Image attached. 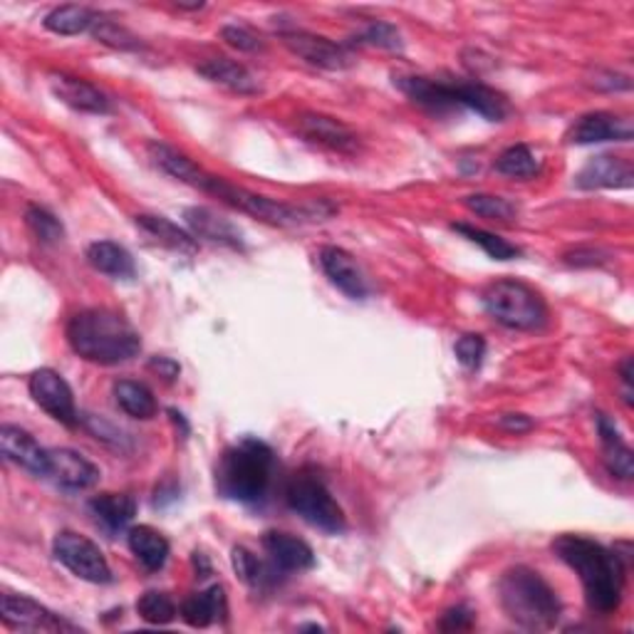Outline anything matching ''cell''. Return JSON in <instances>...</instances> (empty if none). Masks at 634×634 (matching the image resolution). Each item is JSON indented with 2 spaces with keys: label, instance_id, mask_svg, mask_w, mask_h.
<instances>
[{
  "label": "cell",
  "instance_id": "6da1fadb",
  "mask_svg": "<svg viewBox=\"0 0 634 634\" xmlns=\"http://www.w3.org/2000/svg\"><path fill=\"white\" fill-rule=\"evenodd\" d=\"M149 156L152 162L162 169L164 174L174 176L176 181H181L186 186H193L203 193L216 196L219 201L228 203L231 209H236L240 213H248L258 221H266L270 226H281V228H295L305 226V223L325 221L334 213V207L328 201H313V203H285L268 199V196H258L254 191L244 189V186H236L226 179H221L216 174L203 172L199 164L181 154L179 149H174L164 142H152L149 144Z\"/></svg>",
  "mask_w": 634,
  "mask_h": 634
},
{
  "label": "cell",
  "instance_id": "60d3db41",
  "mask_svg": "<svg viewBox=\"0 0 634 634\" xmlns=\"http://www.w3.org/2000/svg\"><path fill=\"white\" fill-rule=\"evenodd\" d=\"M80 422L85 424L92 434H95V439L105 442V444H109V446H115V449H122V442H125L122 432H117V428L111 426V424H107L105 419H102V416L82 414V416H80Z\"/></svg>",
  "mask_w": 634,
  "mask_h": 634
},
{
  "label": "cell",
  "instance_id": "e575fe53",
  "mask_svg": "<svg viewBox=\"0 0 634 634\" xmlns=\"http://www.w3.org/2000/svg\"><path fill=\"white\" fill-rule=\"evenodd\" d=\"M137 612L149 624H169L176 620L179 608H176V602L166 592L149 590L137 600Z\"/></svg>",
  "mask_w": 634,
  "mask_h": 634
},
{
  "label": "cell",
  "instance_id": "f35d334b",
  "mask_svg": "<svg viewBox=\"0 0 634 634\" xmlns=\"http://www.w3.org/2000/svg\"><path fill=\"white\" fill-rule=\"evenodd\" d=\"M456 360L461 362L466 369H479L483 357H486V340L481 334H461L456 340Z\"/></svg>",
  "mask_w": 634,
  "mask_h": 634
},
{
  "label": "cell",
  "instance_id": "603a6c76",
  "mask_svg": "<svg viewBox=\"0 0 634 634\" xmlns=\"http://www.w3.org/2000/svg\"><path fill=\"white\" fill-rule=\"evenodd\" d=\"M595 424H598V434H600L602 451H604V466H608V471L622 481H630L634 476V456H632L630 444L624 442V436L620 434L618 424H614L608 414L595 416Z\"/></svg>",
  "mask_w": 634,
  "mask_h": 634
},
{
  "label": "cell",
  "instance_id": "9c48e42d",
  "mask_svg": "<svg viewBox=\"0 0 634 634\" xmlns=\"http://www.w3.org/2000/svg\"><path fill=\"white\" fill-rule=\"evenodd\" d=\"M52 553L58 557V563L68 567L80 580L92 585L111 583V567L105 553L87 536L74 533V530H60L52 540Z\"/></svg>",
  "mask_w": 634,
  "mask_h": 634
},
{
  "label": "cell",
  "instance_id": "d6986e66",
  "mask_svg": "<svg viewBox=\"0 0 634 634\" xmlns=\"http://www.w3.org/2000/svg\"><path fill=\"white\" fill-rule=\"evenodd\" d=\"M263 550L278 573H305L315 567L313 548L303 538L283 530H268L263 536Z\"/></svg>",
  "mask_w": 634,
  "mask_h": 634
},
{
  "label": "cell",
  "instance_id": "30bf717a",
  "mask_svg": "<svg viewBox=\"0 0 634 634\" xmlns=\"http://www.w3.org/2000/svg\"><path fill=\"white\" fill-rule=\"evenodd\" d=\"M27 391H31L33 402L43 409L45 414H50L55 422L64 426H78L80 412L74 407V395L60 372L50 367L35 369L31 379H27Z\"/></svg>",
  "mask_w": 634,
  "mask_h": 634
},
{
  "label": "cell",
  "instance_id": "ffe728a7",
  "mask_svg": "<svg viewBox=\"0 0 634 634\" xmlns=\"http://www.w3.org/2000/svg\"><path fill=\"white\" fill-rule=\"evenodd\" d=\"M184 221L189 231L193 233V238L209 240V244H219L233 250H244L246 240L244 233H240L228 219L219 216L216 211H211L207 207H191L184 211Z\"/></svg>",
  "mask_w": 634,
  "mask_h": 634
},
{
  "label": "cell",
  "instance_id": "83f0119b",
  "mask_svg": "<svg viewBox=\"0 0 634 634\" xmlns=\"http://www.w3.org/2000/svg\"><path fill=\"white\" fill-rule=\"evenodd\" d=\"M90 510L109 533H119V530L129 528L137 516V501L127 493H99L90 501Z\"/></svg>",
  "mask_w": 634,
  "mask_h": 634
},
{
  "label": "cell",
  "instance_id": "d4e9b609",
  "mask_svg": "<svg viewBox=\"0 0 634 634\" xmlns=\"http://www.w3.org/2000/svg\"><path fill=\"white\" fill-rule=\"evenodd\" d=\"M127 545L132 550V555L139 561V565L149 573L162 571L169 561L172 545L156 528L152 526H134L127 530Z\"/></svg>",
  "mask_w": 634,
  "mask_h": 634
},
{
  "label": "cell",
  "instance_id": "d6a6232c",
  "mask_svg": "<svg viewBox=\"0 0 634 634\" xmlns=\"http://www.w3.org/2000/svg\"><path fill=\"white\" fill-rule=\"evenodd\" d=\"M451 228L456 233H461V236L469 240V244L479 246L483 254H486L493 260H513V258L520 256L518 246L508 244L506 238H501V236H496V233H491V231L476 228V226H471V223H454Z\"/></svg>",
  "mask_w": 634,
  "mask_h": 634
},
{
  "label": "cell",
  "instance_id": "836d02e7",
  "mask_svg": "<svg viewBox=\"0 0 634 634\" xmlns=\"http://www.w3.org/2000/svg\"><path fill=\"white\" fill-rule=\"evenodd\" d=\"M25 223H27V228L33 231V236L45 246H58L60 240L64 238L62 221L45 207H35V203L33 207H27L25 209Z\"/></svg>",
  "mask_w": 634,
  "mask_h": 634
},
{
  "label": "cell",
  "instance_id": "7c38bea8",
  "mask_svg": "<svg viewBox=\"0 0 634 634\" xmlns=\"http://www.w3.org/2000/svg\"><path fill=\"white\" fill-rule=\"evenodd\" d=\"M0 618L13 630L23 632H78V624L68 622L60 614L45 608L27 595L3 592L0 598Z\"/></svg>",
  "mask_w": 634,
  "mask_h": 634
},
{
  "label": "cell",
  "instance_id": "74e56055",
  "mask_svg": "<svg viewBox=\"0 0 634 634\" xmlns=\"http://www.w3.org/2000/svg\"><path fill=\"white\" fill-rule=\"evenodd\" d=\"M92 35L97 37V43L109 45V48L115 50L142 48V43H139V37L132 31H127L125 25H119L115 21H107V17H97L95 25H92Z\"/></svg>",
  "mask_w": 634,
  "mask_h": 634
},
{
  "label": "cell",
  "instance_id": "7402d4cb",
  "mask_svg": "<svg viewBox=\"0 0 634 634\" xmlns=\"http://www.w3.org/2000/svg\"><path fill=\"white\" fill-rule=\"evenodd\" d=\"M179 614L189 627H209L228 614L226 590H223V585H211L207 590L191 595L181 602Z\"/></svg>",
  "mask_w": 634,
  "mask_h": 634
},
{
  "label": "cell",
  "instance_id": "484cf974",
  "mask_svg": "<svg viewBox=\"0 0 634 634\" xmlns=\"http://www.w3.org/2000/svg\"><path fill=\"white\" fill-rule=\"evenodd\" d=\"M87 263L97 270V273H105L109 278H117V281H129L134 278V258L125 246L115 244V240H95V244L87 246Z\"/></svg>",
  "mask_w": 634,
  "mask_h": 634
},
{
  "label": "cell",
  "instance_id": "5b68a950",
  "mask_svg": "<svg viewBox=\"0 0 634 634\" xmlns=\"http://www.w3.org/2000/svg\"><path fill=\"white\" fill-rule=\"evenodd\" d=\"M275 454L266 442L246 436L223 451L216 466V489L223 498L260 506L273 489Z\"/></svg>",
  "mask_w": 634,
  "mask_h": 634
},
{
  "label": "cell",
  "instance_id": "4316f807",
  "mask_svg": "<svg viewBox=\"0 0 634 634\" xmlns=\"http://www.w3.org/2000/svg\"><path fill=\"white\" fill-rule=\"evenodd\" d=\"M137 226L144 233H149L156 244H162L164 248L176 250V254L184 256H193L199 250V240L193 238L191 231H186L181 226H176L174 221L164 219V216H152V213H142L137 216Z\"/></svg>",
  "mask_w": 634,
  "mask_h": 634
},
{
  "label": "cell",
  "instance_id": "52a82bcc",
  "mask_svg": "<svg viewBox=\"0 0 634 634\" xmlns=\"http://www.w3.org/2000/svg\"><path fill=\"white\" fill-rule=\"evenodd\" d=\"M481 301L486 313L503 328L540 330L548 322V305L543 295L536 287L513 281V278H503V281L486 285Z\"/></svg>",
  "mask_w": 634,
  "mask_h": 634
},
{
  "label": "cell",
  "instance_id": "44dd1931",
  "mask_svg": "<svg viewBox=\"0 0 634 634\" xmlns=\"http://www.w3.org/2000/svg\"><path fill=\"white\" fill-rule=\"evenodd\" d=\"M297 132H301L307 142L332 149V152H354V149H357V134L334 117L303 115L297 119Z\"/></svg>",
  "mask_w": 634,
  "mask_h": 634
},
{
  "label": "cell",
  "instance_id": "8d00e7d4",
  "mask_svg": "<svg viewBox=\"0 0 634 634\" xmlns=\"http://www.w3.org/2000/svg\"><path fill=\"white\" fill-rule=\"evenodd\" d=\"M354 43L360 45H369V48H381V50H391V52H402L404 50V40L402 33L397 31V25H391L387 21H375L369 23L365 31H362Z\"/></svg>",
  "mask_w": 634,
  "mask_h": 634
},
{
  "label": "cell",
  "instance_id": "ab89813d",
  "mask_svg": "<svg viewBox=\"0 0 634 634\" xmlns=\"http://www.w3.org/2000/svg\"><path fill=\"white\" fill-rule=\"evenodd\" d=\"M221 37L231 45V48H236L240 52H256L260 50V45H263L260 43V37L244 25H223Z\"/></svg>",
  "mask_w": 634,
  "mask_h": 634
},
{
  "label": "cell",
  "instance_id": "e0dca14e",
  "mask_svg": "<svg viewBox=\"0 0 634 634\" xmlns=\"http://www.w3.org/2000/svg\"><path fill=\"white\" fill-rule=\"evenodd\" d=\"M0 449H3V456L8 461L23 466L25 471H31L35 476H48L50 451L43 449V446L35 442V436L31 432H25V428L3 424V428H0Z\"/></svg>",
  "mask_w": 634,
  "mask_h": 634
},
{
  "label": "cell",
  "instance_id": "f1b7e54d",
  "mask_svg": "<svg viewBox=\"0 0 634 634\" xmlns=\"http://www.w3.org/2000/svg\"><path fill=\"white\" fill-rule=\"evenodd\" d=\"M111 391H115L117 407L122 409L127 416L142 419V422L156 416V412H158L156 397H154V391L144 385V381L117 379L115 387H111Z\"/></svg>",
  "mask_w": 634,
  "mask_h": 634
},
{
  "label": "cell",
  "instance_id": "cb8c5ba5",
  "mask_svg": "<svg viewBox=\"0 0 634 634\" xmlns=\"http://www.w3.org/2000/svg\"><path fill=\"white\" fill-rule=\"evenodd\" d=\"M201 78H207L213 85H221L231 92H236V95H258V80L250 74V70L246 64H240L236 60H228V58H213L201 62L199 68Z\"/></svg>",
  "mask_w": 634,
  "mask_h": 634
},
{
  "label": "cell",
  "instance_id": "bcb514c9",
  "mask_svg": "<svg viewBox=\"0 0 634 634\" xmlns=\"http://www.w3.org/2000/svg\"><path fill=\"white\" fill-rule=\"evenodd\" d=\"M620 375H622V385L627 387V399H630V395H632V357H627V360L622 362Z\"/></svg>",
  "mask_w": 634,
  "mask_h": 634
},
{
  "label": "cell",
  "instance_id": "7bdbcfd3",
  "mask_svg": "<svg viewBox=\"0 0 634 634\" xmlns=\"http://www.w3.org/2000/svg\"><path fill=\"white\" fill-rule=\"evenodd\" d=\"M608 260V254L600 248H575L571 254H565V263L575 266V268H585V266H600Z\"/></svg>",
  "mask_w": 634,
  "mask_h": 634
},
{
  "label": "cell",
  "instance_id": "8fae6325",
  "mask_svg": "<svg viewBox=\"0 0 634 634\" xmlns=\"http://www.w3.org/2000/svg\"><path fill=\"white\" fill-rule=\"evenodd\" d=\"M281 37H283L285 48L291 50L295 58L313 64V68L340 72L354 64V52L348 48V45L334 43L330 40V37H322L307 31H285Z\"/></svg>",
  "mask_w": 634,
  "mask_h": 634
},
{
  "label": "cell",
  "instance_id": "7dc6e473",
  "mask_svg": "<svg viewBox=\"0 0 634 634\" xmlns=\"http://www.w3.org/2000/svg\"><path fill=\"white\" fill-rule=\"evenodd\" d=\"M193 563H196V571L201 573V577L211 575V565L207 561V555H203V553H193Z\"/></svg>",
  "mask_w": 634,
  "mask_h": 634
},
{
  "label": "cell",
  "instance_id": "4dcf8cb0",
  "mask_svg": "<svg viewBox=\"0 0 634 634\" xmlns=\"http://www.w3.org/2000/svg\"><path fill=\"white\" fill-rule=\"evenodd\" d=\"M97 15L85 5H58L45 15L43 25L55 35H80L92 31Z\"/></svg>",
  "mask_w": 634,
  "mask_h": 634
},
{
  "label": "cell",
  "instance_id": "d590c367",
  "mask_svg": "<svg viewBox=\"0 0 634 634\" xmlns=\"http://www.w3.org/2000/svg\"><path fill=\"white\" fill-rule=\"evenodd\" d=\"M466 209L473 211L476 216L489 219V221H510L516 219V203H510L503 196H493V193H471L466 196Z\"/></svg>",
  "mask_w": 634,
  "mask_h": 634
},
{
  "label": "cell",
  "instance_id": "5bb4252c",
  "mask_svg": "<svg viewBox=\"0 0 634 634\" xmlns=\"http://www.w3.org/2000/svg\"><path fill=\"white\" fill-rule=\"evenodd\" d=\"M317 260H320L322 273L328 275V281L338 287L340 293H344L352 301H365L369 295V283L357 260H354L352 254H348L344 248L338 246H325L317 254Z\"/></svg>",
  "mask_w": 634,
  "mask_h": 634
},
{
  "label": "cell",
  "instance_id": "1f68e13d",
  "mask_svg": "<svg viewBox=\"0 0 634 634\" xmlns=\"http://www.w3.org/2000/svg\"><path fill=\"white\" fill-rule=\"evenodd\" d=\"M493 166H496V172L501 176H508V179H518V181L533 179V176H538L540 172L538 156L533 154V149L526 144H513L508 149H503Z\"/></svg>",
  "mask_w": 634,
  "mask_h": 634
},
{
  "label": "cell",
  "instance_id": "f6af8a7d",
  "mask_svg": "<svg viewBox=\"0 0 634 634\" xmlns=\"http://www.w3.org/2000/svg\"><path fill=\"white\" fill-rule=\"evenodd\" d=\"M149 367H152L154 372H158L164 379H176L179 377V362H174L172 357H152V362H149Z\"/></svg>",
  "mask_w": 634,
  "mask_h": 634
},
{
  "label": "cell",
  "instance_id": "277c9868",
  "mask_svg": "<svg viewBox=\"0 0 634 634\" xmlns=\"http://www.w3.org/2000/svg\"><path fill=\"white\" fill-rule=\"evenodd\" d=\"M395 85L414 102L434 115L451 109H471L489 122H503L508 117V99L483 82H442L422 74H399Z\"/></svg>",
  "mask_w": 634,
  "mask_h": 634
},
{
  "label": "cell",
  "instance_id": "9a60e30c",
  "mask_svg": "<svg viewBox=\"0 0 634 634\" xmlns=\"http://www.w3.org/2000/svg\"><path fill=\"white\" fill-rule=\"evenodd\" d=\"M632 184H634L632 162L614 154H600L590 158L575 176V186L583 191L630 189Z\"/></svg>",
  "mask_w": 634,
  "mask_h": 634
},
{
  "label": "cell",
  "instance_id": "f546056e",
  "mask_svg": "<svg viewBox=\"0 0 634 634\" xmlns=\"http://www.w3.org/2000/svg\"><path fill=\"white\" fill-rule=\"evenodd\" d=\"M231 565L240 577V583L254 587V590H263V587H268L275 580V573H278L273 563H270L268 567L256 553H250V550L244 545H236L231 550Z\"/></svg>",
  "mask_w": 634,
  "mask_h": 634
},
{
  "label": "cell",
  "instance_id": "4fadbf2b",
  "mask_svg": "<svg viewBox=\"0 0 634 634\" xmlns=\"http://www.w3.org/2000/svg\"><path fill=\"white\" fill-rule=\"evenodd\" d=\"M634 127L630 117L614 115V111H590L575 119L573 127L567 129L565 142L587 146L602 142H632Z\"/></svg>",
  "mask_w": 634,
  "mask_h": 634
},
{
  "label": "cell",
  "instance_id": "2e32d148",
  "mask_svg": "<svg viewBox=\"0 0 634 634\" xmlns=\"http://www.w3.org/2000/svg\"><path fill=\"white\" fill-rule=\"evenodd\" d=\"M50 87L62 105L72 107L74 111H85V115H109L111 99L99 87L82 78L72 74L55 72L50 74Z\"/></svg>",
  "mask_w": 634,
  "mask_h": 634
},
{
  "label": "cell",
  "instance_id": "ac0fdd59",
  "mask_svg": "<svg viewBox=\"0 0 634 634\" xmlns=\"http://www.w3.org/2000/svg\"><path fill=\"white\" fill-rule=\"evenodd\" d=\"M48 479L68 491H87L99 483V469L72 449H50Z\"/></svg>",
  "mask_w": 634,
  "mask_h": 634
},
{
  "label": "cell",
  "instance_id": "b9f144b4",
  "mask_svg": "<svg viewBox=\"0 0 634 634\" xmlns=\"http://www.w3.org/2000/svg\"><path fill=\"white\" fill-rule=\"evenodd\" d=\"M473 622H476V614L469 608L459 604V608H451L444 612L439 627L444 632H461V630H471Z\"/></svg>",
  "mask_w": 634,
  "mask_h": 634
},
{
  "label": "cell",
  "instance_id": "7a4b0ae2",
  "mask_svg": "<svg viewBox=\"0 0 634 634\" xmlns=\"http://www.w3.org/2000/svg\"><path fill=\"white\" fill-rule=\"evenodd\" d=\"M553 553L580 577L585 602L595 614L618 612L627 583L630 553L610 550L598 540L583 536H561L553 543Z\"/></svg>",
  "mask_w": 634,
  "mask_h": 634
},
{
  "label": "cell",
  "instance_id": "ba28073f",
  "mask_svg": "<svg viewBox=\"0 0 634 634\" xmlns=\"http://www.w3.org/2000/svg\"><path fill=\"white\" fill-rule=\"evenodd\" d=\"M285 501L305 524L338 536L348 528L344 510L315 469L297 471L285 489Z\"/></svg>",
  "mask_w": 634,
  "mask_h": 634
},
{
  "label": "cell",
  "instance_id": "8992f818",
  "mask_svg": "<svg viewBox=\"0 0 634 634\" xmlns=\"http://www.w3.org/2000/svg\"><path fill=\"white\" fill-rule=\"evenodd\" d=\"M498 598L508 620L530 632L553 630L563 612L557 592L543 580V575L526 565L503 573L498 580Z\"/></svg>",
  "mask_w": 634,
  "mask_h": 634
},
{
  "label": "cell",
  "instance_id": "ee69618b",
  "mask_svg": "<svg viewBox=\"0 0 634 634\" xmlns=\"http://www.w3.org/2000/svg\"><path fill=\"white\" fill-rule=\"evenodd\" d=\"M498 426L510 434H526L533 428V419H528L526 414H503L498 419Z\"/></svg>",
  "mask_w": 634,
  "mask_h": 634
},
{
  "label": "cell",
  "instance_id": "3957f363",
  "mask_svg": "<svg viewBox=\"0 0 634 634\" xmlns=\"http://www.w3.org/2000/svg\"><path fill=\"white\" fill-rule=\"evenodd\" d=\"M64 334L72 352L92 365H125L142 352V338L134 325L109 307H90L72 315Z\"/></svg>",
  "mask_w": 634,
  "mask_h": 634
}]
</instances>
